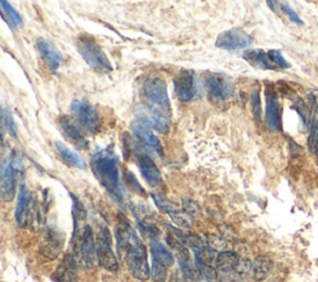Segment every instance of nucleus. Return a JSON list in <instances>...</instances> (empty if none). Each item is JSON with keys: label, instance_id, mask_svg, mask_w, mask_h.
Returning a JSON list of instances; mask_svg holds the SVG:
<instances>
[{"label": "nucleus", "instance_id": "obj_1", "mask_svg": "<svg viewBox=\"0 0 318 282\" xmlns=\"http://www.w3.org/2000/svg\"><path fill=\"white\" fill-rule=\"evenodd\" d=\"M117 249L121 258L126 261L129 274L136 280L147 281L151 278L148 265V255L146 246L138 238L126 217L119 215L118 224L116 226Z\"/></svg>", "mask_w": 318, "mask_h": 282}, {"label": "nucleus", "instance_id": "obj_2", "mask_svg": "<svg viewBox=\"0 0 318 282\" xmlns=\"http://www.w3.org/2000/svg\"><path fill=\"white\" fill-rule=\"evenodd\" d=\"M143 96L148 124L159 133H168L170 128V101L165 81L158 77L146 81Z\"/></svg>", "mask_w": 318, "mask_h": 282}, {"label": "nucleus", "instance_id": "obj_3", "mask_svg": "<svg viewBox=\"0 0 318 282\" xmlns=\"http://www.w3.org/2000/svg\"><path fill=\"white\" fill-rule=\"evenodd\" d=\"M91 169L109 197L124 207V192L119 179V158L113 148L97 149L91 157Z\"/></svg>", "mask_w": 318, "mask_h": 282}, {"label": "nucleus", "instance_id": "obj_4", "mask_svg": "<svg viewBox=\"0 0 318 282\" xmlns=\"http://www.w3.org/2000/svg\"><path fill=\"white\" fill-rule=\"evenodd\" d=\"M76 49L88 66L98 73H109L112 71V63L108 60L97 40L90 34H80L76 37Z\"/></svg>", "mask_w": 318, "mask_h": 282}, {"label": "nucleus", "instance_id": "obj_5", "mask_svg": "<svg viewBox=\"0 0 318 282\" xmlns=\"http://www.w3.org/2000/svg\"><path fill=\"white\" fill-rule=\"evenodd\" d=\"M72 255L77 261L78 266L86 270L93 269L97 255H96V241L90 225L75 229L72 236Z\"/></svg>", "mask_w": 318, "mask_h": 282}, {"label": "nucleus", "instance_id": "obj_6", "mask_svg": "<svg viewBox=\"0 0 318 282\" xmlns=\"http://www.w3.org/2000/svg\"><path fill=\"white\" fill-rule=\"evenodd\" d=\"M96 255H97L98 265L108 273L118 271V260L112 250L111 234L106 225H101L98 229L97 240H96Z\"/></svg>", "mask_w": 318, "mask_h": 282}, {"label": "nucleus", "instance_id": "obj_7", "mask_svg": "<svg viewBox=\"0 0 318 282\" xmlns=\"http://www.w3.org/2000/svg\"><path fill=\"white\" fill-rule=\"evenodd\" d=\"M175 96L182 102H192L202 95L199 81L193 71L180 70L174 77Z\"/></svg>", "mask_w": 318, "mask_h": 282}, {"label": "nucleus", "instance_id": "obj_8", "mask_svg": "<svg viewBox=\"0 0 318 282\" xmlns=\"http://www.w3.org/2000/svg\"><path fill=\"white\" fill-rule=\"evenodd\" d=\"M71 111L78 123L88 133L96 134L101 128V119L96 108L85 100H73L71 102Z\"/></svg>", "mask_w": 318, "mask_h": 282}, {"label": "nucleus", "instance_id": "obj_9", "mask_svg": "<svg viewBox=\"0 0 318 282\" xmlns=\"http://www.w3.org/2000/svg\"><path fill=\"white\" fill-rule=\"evenodd\" d=\"M204 87L214 100L225 101L233 97L235 85L234 80L224 73L210 72L204 77Z\"/></svg>", "mask_w": 318, "mask_h": 282}, {"label": "nucleus", "instance_id": "obj_10", "mask_svg": "<svg viewBox=\"0 0 318 282\" xmlns=\"http://www.w3.org/2000/svg\"><path fill=\"white\" fill-rule=\"evenodd\" d=\"M251 44V37L240 29H230L219 34L216 39V47L229 51L246 49Z\"/></svg>", "mask_w": 318, "mask_h": 282}, {"label": "nucleus", "instance_id": "obj_11", "mask_svg": "<svg viewBox=\"0 0 318 282\" xmlns=\"http://www.w3.org/2000/svg\"><path fill=\"white\" fill-rule=\"evenodd\" d=\"M132 132L134 133V136L137 137L139 142L146 147L147 149H149L153 153L158 154L159 157H163V147L162 143L154 133L152 132L151 127H149L148 122L144 121V119H137L132 123Z\"/></svg>", "mask_w": 318, "mask_h": 282}, {"label": "nucleus", "instance_id": "obj_12", "mask_svg": "<svg viewBox=\"0 0 318 282\" xmlns=\"http://www.w3.org/2000/svg\"><path fill=\"white\" fill-rule=\"evenodd\" d=\"M58 128H60L61 133H62L63 138L67 142H70L72 146H75L77 149L81 151H86L90 147L88 143V139L83 136L82 132L78 129V127L76 126L75 122L70 118L68 116H60V118L57 119Z\"/></svg>", "mask_w": 318, "mask_h": 282}, {"label": "nucleus", "instance_id": "obj_13", "mask_svg": "<svg viewBox=\"0 0 318 282\" xmlns=\"http://www.w3.org/2000/svg\"><path fill=\"white\" fill-rule=\"evenodd\" d=\"M16 162L7 159L1 168V178H0V194L4 202L9 203L15 197L16 188Z\"/></svg>", "mask_w": 318, "mask_h": 282}, {"label": "nucleus", "instance_id": "obj_14", "mask_svg": "<svg viewBox=\"0 0 318 282\" xmlns=\"http://www.w3.org/2000/svg\"><path fill=\"white\" fill-rule=\"evenodd\" d=\"M266 124L272 132L281 131V110L277 93L272 87L266 88Z\"/></svg>", "mask_w": 318, "mask_h": 282}, {"label": "nucleus", "instance_id": "obj_15", "mask_svg": "<svg viewBox=\"0 0 318 282\" xmlns=\"http://www.w3.org/2000/svg\"><path fill=\"white\" fill-rule=\"evenodd\" d=\"M36 47L42 61L46 63L47 67L51 71H56L63 63L62 54L49 40L40 37L36 40Z\"/></svg>", "mask_w": 318, "mask_h": 282}, {"label": "nucleus", "instance_id": "obj_16", "mask_svg": "<svg viewBox=\"0 0 318 282\" xmlns=\"http://www.w3.org/2000/svg\"><path fill=\"white\" fill-rule=\"evenodd\" d=\"M78 264L73 258L72 253H68L63 256L60 265L56 268L52 279L55 282H76L77 281Z\"/></svg>", "mask_w": 318, "mask_h": 282}, {"label": "nucleus", "instance_id": "obj_17", "mask_svg": "<svg viewBox=\"0 0 318 282\" xmlns=\"http://www.w3.org/2000/svg\"><path fill=\"white\" fill-rule=\"evenodd\" d=\"M63 245V235L55 229H47L40 246V253L46 259H56Z\"/></svg>", "mask_w": 318, "mask_h": 282}, {"label": "nucleus", "instance_id": "obj_18", "mask_svg": "<svg viewBox=\"0 0 318 282\" xmlns=\"http://www.w3.org/2000/svg\"><path fill=\"white\" fill-rule=\"evenodd\" d=\"M137 164H138L142 177L148 183L149 187H158L162 183V175H160L158 167L156 166L153 159L148 154H141L137 159Z\"/></svg>", "mask_w": 318, "mask_h": 282}, {"label": "nucleus", "instance_id": "obj_19", "mask_svg": "<svg viewBox=\"0 0 318 282\" xmlns=\"http://www.w3.org/2000/svg\"><path fill=\"white\" fill-rule=\"evenodd\" d=\"M30 202H31V194L27 190V188L24 184H21L19 188L17 203L16 208H15V220H16L19 226L26 225L27 218H29Z\"/></svg>", "mask_w": 318, "mask_h": 282}, {"label": "nucleus", "instance_id": "obj_20", "mask_svg": "<svg viewBox=\"0 0 318 282\" xmlns=\"http://www.w3.org/2000/svg\"><path fill=\"white\" fill-rule=\"evenodd\" d=\"M244 60L248 61L251 66L260 70H276L275 63L269 58L267 52L261 49H249L243 54Z\"/></svg>", "mask_w": 318, "mask_h": 282}, {"label": "nucleus", "instance_id": "obj_21", "mask_svg": "<svg viewBox=\"0 0 318 282\" xmlns=\"http://www.w3.org/2000/svg\"><path fill=\"white\" fill-rule=\"evenodd\" d=\"M55 148L56 152L58 154V158L68 167H73V168H80V169H86V163L80 156H78L76 152L71 151L68 147H66L65 144L61 143V142L56 141L55 142Z\"/></svg>", "mask_w": 318, "mask_h": 282}, {"label": "nucleus", "instance_id": "obj_22", "mask_svg": "<svg viewBox=\"0 0 318 282\" xmlns=\"http://www.w3.org/2000/svg\"><path fill=\"white\" fill-rule=\"evenodd\" d=\"M151 254L152 259L163 264L167 268H170V266L174 265V255H173V253L169 249L165 248L157 239L151 240Z\"/></svg>", "mask_w": 318, "mask_h": 282}, {"label": "nucleus", "instance_id": "obj_23", "mask_svg": "<svg viewBox=\"0 0 318 282\" xmlns=\"http://www.w3.org/2000/svg\"><path fill=\"white\" fill-rule=\"evenodd\" d=\"M271 269V260L265 258V256H260V258H256L253 261V271H251V274H253V278L256 281H263L269 276Z\"/></svg>", "mask_w": 318, "mask_h": 282}, {"label": "nucleus", "instance_id": "obj_24", "mask_svg": "<svg viewBox=\"0 0 318 282\" xmlns=\"http://www.w3.org/2000/svg\"><path fill=\"white\" fill-rule=\"evenodd\" d=\"M195 254V264H204V265H213L215 263L216 258L215 251L212 250L209 246H203V248L198 249L194 251Z\"/></svg>", "mask_w": 318, "mask_h": 282}, {"label": "nucleus", "instance_id": "obj_25", "mask_svg": "<svg viewBox=\"0 0 318 282\" xmlns=\"http://www.w3.org/2000/svg\"><path fill=\"white\" fill-rule=\"evenodd\" d=\"M154 203H156L157 208L163 213H167L168 215L173 214V213L179 212V205H177L175 203H173L172 200H169L168 198L163 197L159 194H152Z\"/></svg>", "mask_w": 318, "mask_h": 282}, {"label": "nucleus", "instance_id": "obj_26", "mask_svg": "<svg viewBox=\"0 0 318 282\" xmlns=\"http://www.w3.org/2000/svg\"><path fill=\"white\" fill-rule=\"evenodd\" d=\"M309 149L311 154L318 156V113L315 114L311 119L309 136Z\"/></svg>", "mask_w": 318, "mask_h": 282}, {"label": "nucleus", "instance_id": "obj_27", "mask_svg": "<svg viewBox=\"0 0 318 282\" xmlns=\"http://www.w3.org/2000/svg\"><path fill=\"white\" fill-rule=\"evenodd\" d=\"M0 5H1L2 12L6 15L7 19L10 20V22H11L12 25H15V26L21 27L24 22H22V19L21 16H20L19 12H17L16 10H15L14 7L9 4V2L5 1V0H1V1H0Z\"/></svg>", "mask_w": 318, "mask_h": 282}, {"label": "nucleus", "instance_id": "obj_28", "mask_svg": "<svg viewBox=\"0 0 318 282\" xmlns=\"http://www.w3.org/2000/svg\"><path fill=\"white\" fill-rule=\"evenodd\" d=\"M151 278L154 282H165L168 278L167 266L158 263L157 260L152 259V268H151Z\"/></svg>", "mask_w": 318, "mask_h": 282}, {"label": "nucleus", "instance_id": "obj_29", "mask_svg": "<svg viewBox=\"0 0 318 282\" xmlns=\"http://www.w3.org/2000/svg\"><path fill=\"white\" fill-rule=\"evenodd\" d=\"M71 199H72V217H73V224L75 228H78V223L86 219V210L83 205L81 204L80 200L75 197L73 194H70Z\"/></svg>", "mask_w": 318, "mask_h": 282}, {"label": "nucleus", "instance_id": "obj_30", "mask_svg": "<svg viewBox=\"0 0 318 282\" xmlns=\"http://www.w3.org/2000/svg\"><path fill=\"white\" fill-rule=\"evenodd\" d=\"M182 208L183 212L187 213V214L192 218H198L202 215V209H200L199 204H198L195 200L189 199V198H183Z\"/></svg>", "mask_w": 318, "mask_h": 282}, {"label": "nucleus", "instance_id": "obj_31", "mask_svg": "<svg viewBox=\"0 0 318 282\" xmlns=\"http://www.w3.org/2000/svg\"><path fill=\"white\" fill-rule=\"evenodd\" d=\"M123 177H124V180H126L127 185L129 187V189L133 190V192L137 193V194H141L143 195V197H146L147 195L146 190L141 187V184H139L137 178L133 175V173L129 172V170L127 169H123Z\"/></svg>", "mask_w": 318, "mask_h": 282}, {"label": "nucleus", "instance_id": "obj_32", "mask_svg": "<svg viewBox=\"0 0 318 282\" xmlns=\"http://www.w3.org/2000/svg\"><path fill=\"white\" fill-rule=\"evenodd\" d=\"M2 126L7 129V132H9V134L12 138H16L17 127L15 124L14 118H12V114L10 112L9 108H4L2 110Z\"/></svg>", "mask_w": 318, "mask_h": 282}, {"label": "nucleus", "instance_id": "obj_33", "mask_svg": "<svg viewBox=\"0 0 318 282\" xmlns=\"http://www.w3.org/2000/svg\"><path fill=\"white\" fill-rule=\"evenodd\" d=\"M169 217L170 219L173 220V223L177 226H179V228L189 229L190 226L193 225V218L189 217V215L184 212L173 213V214H169Z\"/></svg>", "mask_w": 318, "mask_h": 282}, {"label": "nucleus", "instance_id": "obj_34", "mask_svg": "<svg viewBox=\"0 0 318 282\" xmlns=\"http://www.w3.org/2000/svg\"><path fill=\"white\" fill-rule=\"evenodd\" d=\"M197 269L199 270L200 278H203L208 282H215L218 280V273L213 265H204V264H195Z\"/></svg>", "mask_w": 318, "mask_h": 282}, {"label": "nucleus", "instance_id": "obj_35", "mask_svg": "<svg viewBox=\"0 0 318 282\" xmlns=\"http://www.w3.org/2000/svg\"><path fill=\"white\" fill-rule=\"evenodd\" d=\"M138 224L139 230L143 234L144 236L149 239V240H153V239H157L159 235V229L157 228L156 225H153L152 223H146V222H137Z\"/></svg>", "mask_w": 318, "mask_h": 282}, {"label": "nucleus", "instance_id": "obj_36", "mask_svg": "<svg viewBox=\"0 0 318 282\" xmlns=\"http://www.w3.org/2000/svg\"><path fill=\"white\" fill-rule=\"evenodd\" d=\"M207 245L214 251H221L223 253V250L226 246V241L221 236L210 234V235L207 236Z\"/></svg>", "mask_w": 318, "mask_h": 282}, {"label": "nucleus", "instance_id": "obj_37", "mask_svg": "<svg viewBox=\"0 0 318 282\" xmlns=\"http://www.w3.org/2000/svg\"><path fill=\"white\" fill-rule=\"evenodd\" d=\"M251 108H253V114L258 121L261 119V101H260V92L259 90H254L250 97Z\"/></svg>", "mask_w": 318, "mask_h": 282}, {"label": "nucleus", "instance_id": "obj_38", "mask_svg": "<svg viewBox=\"0 0 318 282\" xmlns=\"http://www.w3.org/2000/svg\"><path fill=\"white\" fill-rule=\"evenodd\" d=\"M267 55H269V58L272 61V63H275V65L285 68L290 67V63L285 60V57L282 56V54L279 50H270V51L267 52Z\"/></svg>", "mask_w": 318, "mask_h": 282}, {"label": "nucleus", "instance_id": "obj_39", "mask_svg": "<svg viewBox=\"0 0 318 282\" xmlns=\"http://www.w3.org/2000/svg\"><path fill=\"white\" fill-rule=\"evenodd\" d=\"M292 108H295V110H296L297 112H299L300 117L302 118V122H304L305 127L311 126V124H310V119H312V117H310L309 111H307V108H306V105H305V103L302 102V101H297V102L295 103L294 107H292Z\"/></svg>", "mask_w": 318, "mask_h": 282}, {"label": "nucleus", "instance_id": "obj_40", "mask_svg": "<svg viewBox=\"0 0 318 282\" xmlns=\"http://www.w3.org/2000/svg\"><path fill=\"white\" fill-rule=\"evenodd\" d=\"M281 9L284 10L285 12H286V15L290 17V20H292V21L296 22V24H299V25H304V21L301 20V17H300L299 15H297V12L294 11V10H292L291 7L289 6V5L284 4L281 6Z\"/></svg>", "mask_w": 318, "mask_h": 282}, {"label": "nucleus", "instance_id": "obj_41", "mask_svg": "<svg viewBox=\"0 0 318 282\" xmlns=\"http://www.w3.org/2000/svg\"><path fill=\"white\" fill-rule=\"evenodd\" d=\"M170 282H194V280L188 278L180 269H178V270L175 271V273H173V275L170 276Z\"/></svg>", "mask_w": 318, "mask_h": 282}, {"label": "nucleus", "instance_id": "obj_42", "mask_svg": "<svg viewBox=\"0 0 318 282\" xmlns=\"http://www.w3.org/2000/svg\"><path fill=\"white\" fill-rule=\"evenodd\" d=\"M280 2L277 1H267V5H270V7H271L272 10H275V11H279V9H277V6H275V5H279Z\"/></svg>", "mask_w": 318, "mask_h": 282}]
</instances>
